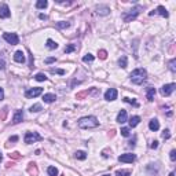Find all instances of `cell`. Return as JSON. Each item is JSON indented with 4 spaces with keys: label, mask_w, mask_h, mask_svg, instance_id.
Instances as JSON below:
<instances>
[{
    "label": "cell",
    "mask_w": 176,
    "mask_h": 176,
    "mask_svg": "<svg viewBox=\"0 0 176 176\" xmlns=\"http://www.w3.org/2000/svg\"><path fill=\"white\" fill-rule=\"evenodd\" d=\"M74 157H76L77 160H85V158H87V153H85V151H76Z\"/></svg>",
    "instance_id": "cell-22"
},
{
    "label": "cell",
    "mask_w": 176,
    "mask_h": 176,
    "mask_svg": "<svg viewBox=\"0 0 176 176\" xmlns=\"http://www.w3.org/2000/svg\"><path fill=\"white\" fill-rule=\"evenodd\" d=\"M74 50H76V46H74V44H69V46L65 48V52H66V54H69V52L74 51Z\"/></svg>",
    "instance_id": "cell-33"
},
{
    "label": "cell",
    "mask_w": 176,
    "mask_h": 176,
    "mask_svg": "<svg viewBox=\"0 0 176 176\" xmlns=\"http://www.w3.org/2000/svg\"><path fill=\"white\" fill-rule=\"evenodd\" d=\"M4 98V91H3V88H0V100Z\"/></svg>",
    "instance_id": "cell-43"
},
{
    "label": "cell",
    "mask_w": 176,
    "mask_h": 176,
    "mask_svg": "<svg viewBox=\"0 0 176 176\" xmlns=\"http://www.w3.org/2000/svg\"><path fill=\"white\" fill-rule=\"evenodd\" d=\"M175 87H176V84L175 83H171V84H165V85H162L160 89V92L162 96H169L173 91H175Z\"/></svg>",
    "instance_id": "cell-5"
},
{
    "label": "cell",
    "mask_w": 176,
    "mask_h": 176,
    "mask_svg": "<svg viewBox=\"0 0 176 176\" xmlns=\"http://www.w3.org/2000/svg\"><path fill=\"white\" fill-rule=\"evenodd\" d=\"M14 61L18 63H24L25 62V54L22 51H17L15 54H14Z\"/></svg>",
    "instance_id": "cell-13"
},
{
    "label": "cell",
    "mask_w": 176,
    "mask_h": 176,
    "mask_svg": "<svg viewBox=\"0 0 176 176\" xmlns=\"http://www.w3.org/2000/svg\"><path fill=\"white\" fill-rule=\"evenodd\" d=\"M51 73H58V74H65V70H62V69H51Z\"/></svg>",
    "instance_id": "cell-39"
},
{
    "label": "cell",
    "mask_w": 176,
    "mask_h": 176,
    "mask_svg": "<svg viewBox=\"0 0 176 176\" xmlns=\"http://www.w3.org/2000/svg\"><path fill=\"white\" fill-rule=\"evenodd\" d=\"M124 100L127 102V103H131V105H134L135 107H138L139 105H138V102L136 100H134V99H130V98H124Z\"/></svg>",
    "instance_id": "cell-35"
},
{
    "label": "cell",
    "mask_w": 176,
    "mask_h": 176,
    "mask_svg": "<svg viewBox=\"0 0 176 176\" xmlns=\"http://www.w3.org/2000/svg\"><path fill=\"white\" fill-rule=\"evenodd\" d=\"M169 138H171V132L169 130H165L162 132V139H169Z\"/></svg>",
    "instance_id": "cell-37"
},
{
    "label": "cell",
    "mask_w": 176,
    "mask_h": 176,
    "mask_svg": "<svg viewBox=\"0 0 176 176\" xmlns=\"http://www.w3.org/2000/svg\"><path fill=\"white\" fill-rule=\"evenodd\" d=\"M22 120H24V113H22V110H17L15 114H14V117H12V123H14V124H18V123H21Z\"/></svg>",
    "instance_id": "cell-12"
},
{
    "label": "cell",
    "mask_w": 176,
    "mask_h": 176,
    "mask_svg": "<svg viewBox=\"0 0 176 176\" xmlns=\"http://www.w3.org/2000/svg\"><path fill=\"white\" fill-rule=\"evenodd\" d=\"M70 26V22H65V21H61L57 24V28H59V29H65V28H69Z\"/></svg>",
    "instance_id": "cell-26"
},
{
    "label": "cell",
    "mask_w": 176,
    "mask_h": 176,
    "mask_svg": "<svg viewBox=\"0 0 176 176\" xmlns=\"http://www.w3.org/2000/svg\"><path fill=\"white\" fill-rule=\"evenodd\" d=\"M83 62H85V63L94 62V55H91V54H87V55L83 58Z\"/></svg>",
    "instance_id": "cell-28"
},
{
    "label": "cell",
    "mask_w": 176,
    "mask_h": 176,
    "mask_svg": "<svg viewBox=\"0 0 176 176\" xmlns=\"http://www.w3.org/2000/svg\"><path fill=\"white\" fill-rule=\"evenodd\" d=\"M149 128H150L151 131H158V130H160V123H158V120H157V118L150 120V123H149Z\"/></svg>",
    "instance_id": "cell-15"
},
{
    "label": "cell",
    "mask_w": 176,
    "mask_h": 176,
    "mask_svg": "<svg viewBox=\"0 0 176 176\" xmlns=\"http://www.w3.org/2000/svg\"><path fill=\"white\" fill-rule=\"evenodd\" d=\"M131 171L130 169H120V171L116 172V176H130Z\"/></svg>",
    "instance_id": "cell-23"
},
{
    "label": "cell",
    "mask_w": 176,
    "mask_h": 176,
    "mask_svg": "<svg viewBox=\"0 0 176 176\" xmlns=\"http://www.w3.org/2000/svg\"><path fill=\"white\" fill-rule=\"evenodd\" d=\"M47 48H50V50H55V48H58V44L55 42H54V40H51V39H48V40H47Z\"/></svg>",
    "instance_id": "cell-21"
},
{
    "label": "cell",
    "mask_w": 176,
    "mask_h": 176,
    "mask_svg": "<svg viewBox=\"0 0 176 176\" xmlns=\"http://www.w3.org/2000/svg\"><path fill=\"white\" fill-rule=\"evenodd\" d=\"M42 110V105H39V103H36V105H33L30 107V112L32 113H37V112H40Z\"/></svg>",
    "instance_id": "cell-29"
},
{
    "label": "cell",
    "mask_w": 176,
    "mask_h": 176,
    "mask_svg": "<svg viewBox=\"0 0 176 176\" xmlns=\"http://www.w3.org/2000/svg\"><path fill=\"white\" fill-rule=\"evenodd\" d=\"M18 140V136H12V138H10V142H17Z\"/></svg>",
    "instance_id": "cell-45"
},
{
    "label": "cell",
    "mask_w": 176,
    "mask_h": 176,
    "mask_svg": "<svg viewBox=\"0 0 176 176\" xmlns=\"http://www.w3.org/2000/svg\"><path fill=\"white\" fill-rule=\"evenodd\" d=\"M157 147H158V142L157 140H153L150 143V149H157Z\"/></svg>",
    "instance_id": "cell-40"
},
{
    "label": "cell",
    "mask_w": 176,
    "mask_h": 176,
    "mask_svg": "<svg viewBox=\"0 0 176 176\" xmlns=\"http://www.w3.org/2000/svg\"><path fill=\"white\" fill-rule=\"evenodd\" d=\"M127 118H128L127 112H125V110H121V112L118 113V116H117V121H118L120 124H124L125 121H127Z\"/></svg>",
    "instance_id": "cell-16"
},
{
    "label": "cell",
    "mask_w": 176,
    "mask_h": 176,
    "mask_svg": "<svg viewBox=\"0 0 176 176\" xmlns=\"http://www.w3.org/2000/svg\"><path fill=\"white\" fill-rule=\"evenodd\" d=\"M120 67H127V57H121L118 61Z\"/></svg>",
    "instance_id": "cell-30"
},
{
    "label": "cell",
    "mask_w": 176,
    "mask_h": 176,
    "mask_svg": "<svg viewBox=\"0 0 176 176\" xmlns=\"http://www.w3.org/2000/svg\"><path fill=\"white\" fill-rule=\"evenodd\" d=\"M131 81L134 84H142L143 81L146 80V77H147V72H146L143 67H138V69H135L134 72L131 73Z\"/></svg>",
    "instance_id": "cell-2"
},
{
    "label": "cell",
    "mask_w": 176,
    "mask_h": 176,
    "mask_svg": "<svg viewBox=\"0 0 176 176\" xmlns=\"http://www.w3.org/2000/svg\"><path fill=\"white\" fill-rule=\"evenodd\" d=\"M35 78H36L37 81H46V80H47V76L44 74V73H37L36 76H35Z\"/></svg>",
    "instance_id": "cell-27"
},
{
    "label": "cell",
    "mask_w": 176,
    "mask_h": 176,
    "mask_svg": "<svg viewBox=\"0 0 176 176\" xmlns=\"http://www.w3.org/2000/svg\"><path fill=\"white\" fill-rule=\"evenodd\" d=\"M99 125V121L95 116H88V117H83L78 120V127L83 130H88V128H96Z\"/></svg>",
    "instance_id": "cell-1"
},
{
    "label": "cell",
    "mask_w": 176,
    "mask_h": 176,
    "mask_svg": "<svg viewBox=\"0 0 176 176\" xmlns=\"http://www.w3.org/2000/svg\"><path fill=\"white\" fill-rule=\"evenodd\" d=\"M42 94H43V88H40V87L29 88V89L25 92V96L26 98H36V96L42 95Z\"/></svg>",
    "instance_id": "cell-7"
},
{
    "label": "cell",
    "mask_w": 176,
    "mask_h": 176,
    "mask_svg": "<svg viewBox=\"0 0 176 176\" xmlns=\"http://www.w3.org/2000/svg\"><path fill=\"white\" fill-rule=\"evenodd\" d=\"M59 176H65V175H59Z\"/></svg>",
    "instance_id": "cell-49"
},
{
    "label": "cell",
    "mask_w": 176,
    "mask_h": 176,
    "mask_svg": "<svg viewBox=\"0 0 176 176\" xmlns=\"http://www.w3.org/2000/svg\"><path fill=\"white\" fill-rule=\"evenodd\" d=\"M103 176H110V175H103Z\"/></svg>",
    "instance_id": "cell-48"
},
{
    "label": "cell",
    "mask_w": 176,
    "mask_h": 176,
    "mask_svg": "<svg viewBox=\"0 0 176 176\" xmlns=\"http://www.w3.org/2000/svg\"><path fill=\"white\" fill-rule=\"evenodd\" d=\"M154 95H155V88H153V87L147 88V100L149 102H153L154 100Z\"/></svg>",
    "instance_id": "cell-19"
},
{
    "label": "cell",
    "mask_w": 176,
    "mask_h": 176,
    "mask_svg": "<svg viewBox=\"0 0 176 176\" xmlns=\"http://www.w3.org/2000/svg\"><path fill=\"white\" fill-rule=\"evenodd\" d=\"M140 11H142V7H140V6H136L135 8L130 10V12H125L124 15H123V18H124L125 22H131V21H134L135 18L139 15Z\"/></svg>",
    "instance_id": "cell-3"
},
{
    "label": "cell",
    "mask_w": 176,
    "mask_h": 176,
    "mask_svg": "<svg viewBox=\"0 0 176 176\" xmlns=\"http://www.w3.org/2000/svg\"><path fill=\"white\" fill-rule=\"evenodd\" d=\"M117 89L116 88H110V89H107L106 92H105V99L106 100H114V99H117Z\"/></svg>",
    "instance_id": "cell-9"
},
{
    "label": "cell",
    "mask_w": 176,
    "mask_h": 176,
    "mask_svg": "<svg viewBox=\"0 0 176 176\" xmlns=\"http://www.w3.org/2000/svg\"><path fill=\"white\" fill-rule=\"evenodd\" d=\"M3 39H4L8 44H11V46H15V44L19 43V37H18L17 33H4V35H3Z\"/></svg>",
    "instance_id": "cell-4"
},
{
    "label": "cell",
    "mask_w": 176,
    "mask_h": 176,
    "mask_svg": "<svg viewBox=\"0 0 176 176\" xmlns=\"http://www.w3.org/2000/svg\"><path fill=\"white\" fill-rule=\"evenodd\" d=\"M139 123H140V117H139V116H134V117H131V118H130V127H131V128L136 127Z\"/></svg>",
    "instance_id": "cell-20"
},
{
    "label": "cell",
    "mask_w": 176,
    "mask_h": 176,
    "mask_svg": "<svg viewBox=\"0 0 176 176\" xmlns=\"http://www.w3.org/2000/svg\"><path fill=\"white\" fill-rule=\"evenodd\" d=\"M11 15V11L7 4L0 6V18H8Z\"/></svg>",
    "instance_id": "cell-10"
},
{
    "label": "cell",
    "mask_w": 176,
    "mask_h": 176,
    "mask_svg": "<svg viewBox=\"0 0 176 176\" xmlns=\"http://www.w3.org/2000/svg\"><path fill=\"white\" fill-rule=\"evenodd\" d=\"M135 160H136L135 154H131V153H127V154H121V155L118 157V161H120V162H125V164H132Z\"/></svg>",
    "instance_id": "cell-8"
},
{
    "label": "cell",
    "mask_w": 176,
    "mask_h": 176,
    "mask_svg": "<svg viewBox=\"0 0 176 176\" xmlns=\"http://www.w3.org/2000/svg\"><path fill=\"white\" fill-rule=\"evenodd\" d=\"M8 155H10V158H12V160H19V158H21V154L17 153V151H14V153H11V154H8Z\"/></svg>",
    "instance_id": "cell-36"
},
{
    "label": "cell",
    "mask_w": 176,
    "mask_h": 176,
    "mask_svg": "<svg viewBox=\"0 0 176 176\" xmlns=\"http://www.w3.org/2000/svg\"><path fill=\"white\" fill-rule=\"evenodd\" d=\"M40 18H42V19H47V17L43 15V14H40Z\"/></svg>",
    "instance_id": "cell-46"
},
{
    "label": "cell",
    "mask_w": 176,
    "mask_h": 176,
    "mask_svg": "<svg viewBox=\"0 0 176 176\" xmlns=\"http://www.w3.org/2000/svg\"><path fill=\"white\" fill-rule=\"evenodd\" d=\"M55 61V58H48V59H46V63H52Z\"/></svg>",
    "instance_id": "cell-44"
},
{
    "label": "cell",
    "mask_w": 176,
    "mask_h": 176,
    "mask_svg": "<svg viewBox=\"0 0 176 176\" xmlns=\"http://www.w3.org/2000/svg\"><path fill=\"white\" fill-rule=\"evenodd\" d=\"M155 12H158L160 15L165 17V18H168V17H169V12L166 11V8L164 7V6H158V7H157V10H155Z\"/></svg>",
    "instance_id": "cell-18"
},
{
    "label": "cell",
    "mask_w": 176,
    "mask_h": 176,
    "mask_svg": "<svg viewBox=\"0 0 176 176\" xmlns=\"http://www.w3.org/2000/svg\"><path fill=\"white\" fill-rule=\"evenodd\" d=\"M55 94H44V96H43V100L46 102V103H52V102H55Z\"/></svg>",
    "instance_id": "cell-14"
},
{
    "label": "cell",
    "mask_w": 176,
    "mask_h": 176,
    "mask_svg": "<svg viewBox=\"0 0 176 176\" xmlns=\"http://www.w3.org/2000/svg\"><path fill=\"white\" fill-rule=\"evenodd\" d=\"M4 61H3V59H0V70H3V69H4Z\"/></svg>",
    "instance_id": "cell-42"
},
{
    "label": "cell",
    "mask_w": 176,
    "mask_h": 176,
    "mask_svg": "<svg viewBox=\"0 0 176 176\" xmlns=\"http://www.w3.org/2000/svg\"><path fill=\"white\" fill-rule=\"evenodd\" d=\"M175 65H176V59L173 58V59H171V61H169V69H171L173 73L176 72V66H175Z\"/></svg>",
    "instance_id": "cell-31"
},
{
    "label": "cell",
    "mask_w": 176,
    "mask_h": 176,
    "mask_svg": "<svg viewBox=\"0 0 176 176\" xmlns=\"http://www.w3.org/2000/svg\"><path fill=\"white\" fill-rule=\"evenodd\" d=\"M98 57L100 58V59H106V58H107V52L105 51V50H99V51H98Z\"/></svg>",
    "instance_id": "cell-32"
},
{
    "label": "cell",
    "mask_w": 176,
    "mask_h": 176,
    "mask_svg": "<svg viewBox=\"0 0 176 176\" xmlns=\"http://www.w3.org/2000/svg\"><path fill=\"white\" fill-rule=\"evenodd\" d=\"M0 161H1V153H0Z\"/></svg>",
    "instance_id": "cell-47"
},
{
    "label": "cell",
    "mask_w": 176,
    "mask_h": 176,
    "mask_svg": "<svg viewBox=\"0 0 176 176\" xmlns=\"http://www.w3.org/2000/svg\"><path fill=\"white\" fill-rule=\"evenodd\" d=\"M109 7H106V6H99L96 7V12H98L99 15H107L109 14Z\"/></svg>",
    "instance_id": "cell-17"
},
{
    "label": "cell",
    "mask_w": 176,
    "mask_h": 176,
    "mask_svg": "<svg viewBox=\"0 0 176 176\" xmlns=\"http://www.w3.org/2000/svg\"><path fill=\"white\" fill-rule=\"evenodd\" d=\"M85 95H88V91H84V92L77 94V95H76V99H81V98H84Z\"/></svg>",
    "instance_id": "cell-38"
},
{
    "label": "cell",
    "mask_w": 176,
    "mask_h": 176,
    "mask_svg": "<svg viewBox=\"0 0 176 176\" xmlns=\"http://www.w3.org/2000/svg\"><path fill=\"white\" fill-rule=\"evenodd\" d=\"M28 173L32 176L39 175V169H37V165L35 162H29V165H28Z\"/></svg>",
    "instance_id": "cell-11"
},
{
    "label": "cell",
    "mask_w": 176,
    "mask_h": 176,
    "mask_svg": "<svg viewBox=\"0 0 176 176\" xmlns=\"http://www.w3.org/2000/svg\"><path fill=\"white\" fill-rule=\"evenodd\" d=\"M121 135L125 136V138H127V136H130V135H131L130 128H121Z\"/></svg>",
    "instance_id": "cell-34"
},
{
    "label": "cell",
    "mask_w": 176,
    "mask_h": 176,
    "mask_svg": "<svg viewBox=\"0 0 176 176\" xmlns=\"http://www.w3.org/2000/svg\"><path fill=\"white\" fill-rule=\"evenodd\" d=\"M37 140H42V136L37 134V132H26L25 135V143L30 145V143H35Z\"/></svg>",
    "instance_id": "cell-6"
},
{
    "label": "cell",
    "mask_w": 176,
    "mask_h": 176,
    "mask_svg": "<svg viewBox=\"0 0 176 176\" xmlns=\"http://www.w3.org/2000/svg\"><path fill=\"white\" fill-rule=\"evenodd\" d=\"M47 172H48V175L50 176H57L58 175V169L55 168V166H48Z\"/></svg>",
    "instance_id": "cell-24"
},
{
    "label": "cell",
    "mask_w": 176,
    "mask_h": 176,
    "mask_svg": "<svg viewBox=\"0 0 176 176\" xmlns=\"http://www.w3.org/2000/svg\"><path fill=\"white\" fill-rule=\"evenodd\" d=\"M47 6H48L47 0H39V1L36 3V7H37V8H46Z\"/></svg>",
    "instance_id": "cell-25"
},
{
    "label": "cell",
    "mask_w": 176,
    "mask_h": 176,
    "mask_svg": "<svg viewBox=\"0 0 176 176\" xmlns=\"http://www.w3.org/2000/svg\"><path fill=\"white\" fill-rule=\"evenodd\" d=\"M169 158H171V161H175V160H176V151H175V150L171 151V154H169Z\"/></svg>",
    "instance_id": "cell-41"
}]
</instances>
